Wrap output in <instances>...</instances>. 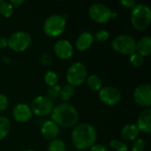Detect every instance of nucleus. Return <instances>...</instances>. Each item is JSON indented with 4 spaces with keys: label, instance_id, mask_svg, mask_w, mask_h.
I'll return each mask as SVG.
<instances>
[{
    "label": "nucleus",
    "instance_id": "nucleus-1",
    "mask_svg": "<svg viewBox=\"0 0 151 151\" xmlns=\"http://www.w3.org/2000/svg\"><path fill=\"white\" fill-rule=\"evenodd\" d=\"M96 131L93 126L88 123H81L76 126L72 132L73 146L78 150L83 151L90 149L96 141Z\"/></svg>",
    "mask_w": 151,
    "mask_h": 151
},
{
    "label": "nucleus",
    "instance_id": "nucleus-3",
    "mask_svg": "<svg viewBox=\"0 0 151 151\" xmlns=\"http://www.w3.org/2000/svg\"><path fill=\"white\" fill-rule=\"evenodd\" d=\"M151 22V11L149 5L144 4H136L131 12V23L138 31L146 30Z\"/></svg>",
    "mask_w": 151,
    "mask_h": 151
},
{
    "label": "nucleus",
    "instance_id": "nucleus-24",
    "mask_svg": "<svg viewBox=\"0 0 151 151\" xmlns=\"http://www.w3.org/2000/svg\"><path fill=\"white\" fill-rule=\"evenodd\" d=\"M44 81L47 85H49L50 87H53L58 84V78L56 73L52 71H48L44 75Z\"/></svg>",
    "mask_w": 151,
    "mask_h": 151
},
{
    "label": "nucleus",
    "instance_id": "nucleus-32",
    "mask_svg": "<svg viewBox=\"0 0 151 151\" xmlns=\"http://www.w3.org/2000/svg\"><path fill=\"white\" fill-rule=\"evenodd\" d=\"M89 151H108V150L105 146L102 144H95L90 148Z\"/></svg>",
    "mask_w": 151,
    "mask_h": 151
},
{
    "label": "nucleus",
    "instance_id": "nucleus-5",
    "mask_svg": "<svg viewBox=\"0 0 151 151\" xmlns=\"http://www.w3.org/2000/svg\"><path fill=\"white\" fill-rule=\"evenodd\" d=\"M111 46L116 52L130 56L135 52L136 40L130 35L122 34L113 39Z\"/></svg>",
    "mask_w": 151,
    "mask_h": 151
},
{
    "label": "nucleus",
    "instance_id": "nucleus-18",
    "mask_svg": "<svg viewBox=\"0 0 151 151\" xmlns=\"http://www.w3.org/2000/svg\"><path fill=\"white\" fill-rule=\"evenodd\" d=\"M137 53L141 56L149 57L151 54V38L150 36H144L141 38L138 42H136V48Z\"/></svg>",
    "mask_w": 151,
    "mask_h": 151
},
{
    "label": "nucleus",
    "instance_id": "nucleus-17",
    "mask_svg": "<svg viewBox=\"0 0 151 151\" xmlns=\"http://www.w3.org/2000/svg\"><path fill=\"white\" fill-rule=\"evenodd\" d=\"M140 134V131L136 125L134 124H128L126 125L120 132V135L123 140L127 142L135 141Z\"/></svg>",
    "mask_w": 151,
    "mask_h": 151
},
{
    "label": "nucleus",
    "instance_id": "nucleus-22",
    "mask_svg": "<svg viewBox=\"0 0 151 151\" xmlns=\"http://www.w3.org/2000/svg\"><path fill=\"white\" fill-rule=\"evenodd\" d=\"M0 14L4 18H10L13 14V6L6 1L0 2Z\"/></svg>",
    "mask_w": 151,
    "mask_h": 151
},
{
    "label": "nucleus",
    "instance_id": "nucleus-10",
    "mask_svg": "<svg viewBox=\"0 0 151 151\" xmlns=\"http://www.w3.org/2000/svg\"><path fill=\"white\" fill-rule=\"evenodd\" d=\"M134 100L141 106L149 108L151 105V86L149 83H143L135 88L134 91Z\"/></svg>",
    "mask_w": 151,
    "mask_h": 151
},
{
    "label": "nucleus",
    "instance_id": "nucleus-31",
    "mask_svg": "<svg viewBox=\"0 0 151 151\" xmlns=\"http://www.w3.org/2000/svg\"><path fill=\"white\" fill-rule=\"evenodd\" d=\"M120 4L127 9H133L136 5L134 0H120Z\"/></svg>",
    "mask_w": 151,
    "mask_h": 151
},
{
    "label": "nucleus",
    "instance_id": "nucleus-36",
    "mask_svg": "<svg viewBox=\"0 0 151 151\" xmlns=\"http://www.w3.org/2000/svg\"><path fill=\"white\" fill-rule=\"evenodd\" d=\"M0 2H1V0H0Z\"/></svg>",
    "mask_w": 151,
    "mask_h": 151
},
{
    "label": "nucleus",
    "instance_id": "nucleus-19",
    "mask_svg": "<svg viewBox=\"0 0 151 151\" xmlns=\"http://www.w3.org/2000/svg\"><path fill=\"white\" fill-rule=\"evenodd\" d=\"M86 82L88 88L93 91H100V89L103 87V81L101 78L96 74H91L88 77H87Z\"/></svg>",
    "mask_w": 151,
    "mask_h": 151
},
{
    "label": "nucleus",
    "instance_id": "nucleus-37",
    "mask_svg": "<svg viewBox=\"0 0 151 151\" xmlns=\"http://www.w3.org/2000/svg\"><path fill=\"white\" fill-rule=\"evenodd\" d=\"M78 151H81V150H78Z\"/></svg>",
    "mask_w": 151,
    "mask_h": 151
},
{
    "label": "nucleus",
    "instance_id": "nucleus-2",
    "mask_svg": "<svg viewBox=\"0 0 151 151\" xmlns=\"http://www.w3.org/2000/svg\"><path fill=\"white\" fill-rule=\"evenodd\" d=\"M51 119L58 127H71L77 123L79 113L72 104L64 103L54 107L51 112Z\"/></svg>",
    "mask_w": 151,
    "mask_h": 151
},
{
    "label": "nucleus",
    "instance_id": "nucleus-8",
    "mask_svg": "<svg viewBox=\"0 0 151 151\" xmlns=\"http://www.w3.org/2000/svg\"><path fill=\"white\" fill-rule=\"evenodd\" d=\"M54 102L45 96H36L31 103L32 113H35L40 117H45L50 115L54 109Z\"/></svg>",
    "mask_w": 151,
    "mask_h": 151
},
{
    "label": "nucleus",
    "instance_id": "nucleus-7",
    "mask_svg": "<svg viewBox=\"0 0 151 151\" xmlns=\"http://www.w3.org/2000/svg\"><path fill=\"white\" fill-rule=\"evenodd\" d=\"M31 35L26 31H17L13 33L7 40L8 46L16 52L26 50L31 44Z\"/></svg>",
    "mask_w": 151,
    "mask_h": 151
},
{
    "label": "nucleus",
    "instance_id": "nucleus-33",
    "mask_svg": "<svg viewBox=\"0 0 151 151\" xmlns=\"http://www.w3.org/2000/svg\"><path fill=\"white\" fill-rule=\"evenodd\" d=\"M6 46H8L7 39H6L5 37L0 36V49H2V48H5Z\"/></svg>",
    "mask_w": 151,
    "mask_h": 151
},
{
    "label": "nucleus",
    "instance_id": "nucleus-12",
    "mask_svg": "<svg viewBox=\"0 0 151 151\" xmlns=\"http://www.w3.org/2000/svg\"><path fill=\"white\" fill-rule=\"evenodd\" d=\"M54 52L58 58L62 60H67L73 57V48L69 41L59 40L54 45Z\"/></svg>",
    "mask_w": 151,
    "mask_h": 151
},
{
    "label": "nucleus",
    "instance_id": "nucleus-27",
    "mask_svg": "<svg viewBox=\"0 0 151 151\" xmlns=\"http://www.w3.org/2000/svg\"><path fill=\"white\" fill-rule=\"evenodd\" d=\"M60 90H61V87L58 84L53 87H50L48 90V95H49L48 97L50 98L52 101L58 99L60 96Z\"/></svg>",
    "mask_w": 151,
    "mask_h": 151
},
{
    "label": "nucleus",
    "instance_id": "nucleus-29",
    "mask_svg": "<svg viewBox=\"0 0 151 151\" xmlns=\"http://www.w3.org/2000/svg\"><path fill=\"white\" fill-rule=\"evenodd\" d=\"M110 36V33L107 30H99L96 33L94 39L97 42H105Z\"/></svg>",
    "mask_w": 151,
    "mask_h": 151
},
{
    "label": "nucleus",
    "instance_id": "nucleus-6",
    "mask_svg": "<svg viewBox=\"0 0 151 151\" xmlns=\"http://www.w3.org/2000/svg\"><path fill=\"white\" fill-rule=\"evenodd\" d=\"M87 79V67L81 62H75L67 70L66 80L69 85L78 87Z\"/></svg>",
    "mask_w": 151,
    "mask_h": 151
},
{
    "label": "nucleus",
    "instance_id": "nucleus-16",
    "mask_svg": "<svg viewBox=\"0 0 151 151\" xmlns=\"http://www.w3.org/2000/svg\"><path fill=\"white\" fill-rule=\"evenodd\" d=\"M94 42V35L89 32H83L81 33L75 43L76 49L80 51L87 50Z\"/></svg>",
    "mask_w": 151,
    "mask_h": 151
},
{
    "label": "nucleus",
    "instance_id": "nucleus-35",
    "mask_svg": "<svg viewBox=\"0 0 151 151\" xmlns=\"http://www.w3.org/2000/svg\"><path fill=\"white\" fill-rule=\"evenodd\" d=\"M24 151H35V150H24Z\"/></svg>",
    "mask_w": 151,
    "mask_h": 151
},
{
    "label": "nucleus",
    "instance_id": "nucleus-23",
    "mask_svg": "<svg viewBox=\"0 0 151 151\" xmlns=\"http://www.w3.org/2000/svg\"><path fill=\"white\" fill-rule=\"evenodd\" d=\"M49 151H66V146L62 140H52L48 146Z\"/></svg>",
    "mask_w": 151,
    "mask_h": 151
},
{
    "label": "nucleus",
    "instance_id": "nucleus-4",
    "mask_svg": "<svg viewBox=\"0 0 151 151\" xmlns=\"http://www.w3.org/2000/svg\"><path fill=\"white\" fill-rule=\"evenodd\" d=\"M66 25V19L63 15L52 14L49 16L43 23V32L50 37H57L60 35Z\"/></svg>",
    "mask_w": 151,
    "mask_h": 151
},
{
    "label": "nucleus",
    "instance_id": "nucleus-25",
    "mask_svg": "<svg viewBox=\"0 0 151 151\" xmlns=\"http://www.w3.org/2000/svg\"><path fill=\"white\" fill-rule=\"evenodd\" d=\"M129 61L134 67H141L144 64V58L137 52H134L130 55Z\"/></svg>",
    "mask_w": 151,
    "mask_h": 151
},
{
    "label": "nucleus",
    "instance_id": "nucleus-28",
    "mask_svg": "<svg viewBox=\"0 0 151 151\" xmlns=\"http://www.w3.org/2000/svg\"><path fill=\"white\" fill-rule=\"evenodd\" d=\"M146 148V142L142 138H137L132 147V151H144Z\"/></svg>",
    "mask_w": 151,
    "mask_h": 151
},
{
    "label": "nucleus",
    "instance_id": "nucleus-9",
    "mask_svg": "<svg viewBox=\"0 0 151 151\" xmlns=\"http://www.w3.org/2000/svg\"><path fill=\"white\" fill-rule=\"evenodd\" d=\"M88 14L94 21L100 24H104L111 19L112 12L106 4L96 3L90 5L88 9Z\"/></svg>",
    "mask_w": 151,
    "mask_h": 151
},
{
    "label": "nucleus",
    "instance_id": "nucleus-13",
    "mask_svg": "<svg viewBox=\"0 0 151 151\" xmlns=\"http://www.w3.org/2000/svg\"><path fill=\"white\" fill-rule=\"evenodd\" d=\"M12 116L14 119L20 123L27 122L32 117V111L30 106L27 104H18L12 110Z\"/></svg>",
    "mask_w": 151,
    "mask_h": 151
},
{
    "label": "nucleus",
    "instance_id": "nucleus-15",
    "mask_svg": "<svg viewBox=\"0 0 151 151\" xmlns=\"http://www.w3.org/2000/svg\"><path fill=\"white\" fill-rule=\"evenodd\" d=\"M41 133L46 140L52 141L55 140L56 137L59 134V127L53 122L52 120H48L43 123L41 128Z\"/></svg>",
    "mask_w": 151,
    "mask_h": 151
},
{
    "label": "nucleus",
    "instance_id": "nucleus-26",
    "mask_svg": "<svg viewBox=\"0 0 151 151\" xmlns=\"http://www.w3.org/2000/svg\"><path fill=\"white\" fill-rule=\"evenodd\" d=\"M111 147L115 151H128V146L126 142L119 141V140H112L110 143Z\"/></svg>",
    "mask_w": 151,
    "mask_h": 151
},
{
    "label": "nucleus",
    "instance_id": "nucleus-21",
    "mask_svg": "<svg viewBox=\"0 0 151 151\" xmlns=\"http://www.w3.org/2000/svg\"><path fill=\"white\" fill-rule=\"evenodd\" d=\"M74 87L69 85V84H66L65 85L63 88H61V90H60V98L65 101V102H67L69 101L74 95Z\"/></svg>",
    "mask_w": 151,
    "mask_h": 151
},
{
    "label": "nucleus",
    "instance_id": "nucleus-11",
    "mask_svg": "<svg viewBox=\"0 0 151 151\" xmlns=\"http://www.w3.org/2000/svg\"><path fill=\"white\" fill-rule=\"evenodd\" d=\"M99 99L104 104L113 106L121 100V93L114 87H104L99 91Z\"/></svg>",
    "mask_w": 151,
    "mask_h": 151
},
{
    "label": "nucleus",
    "instance_id": "nucleus-34",
    "mask_svg": "<svg viewBox=\"0 0 151 151\" xmlns=\"http://www.w3.org/2000/svg\"><path fill=\"white\" fill-rule=\"evenodd\" d=\"M9 3H10L13 7H19L20 4H22L24 3V1H23V0H17V1H16V0H12V1H10Z\"/></svg>",
    "mask_w": 151,
    "mask_h": 151
},
{
    "label": "nucleus",
    "instance_id": "nucleus-14",
    "mask_svg": "<svg viewBox=\"0 0 151 151\" xmlns=\"http://www.w3.org/2000/svg\"><path fill=\"white\" fill-rule=\"evenodd\" d=\"M137 127L140 132L144 134H150L151 133V110L150 108L145 109L142 111L137 119Z\"/></svg>",
    "mask_w": 151,
    "mask_h": 151
},
{
    "label": "nucleus",
    "instance_id": "nucleus-30",
    "mask_svg": "<svg viewBox=\"0 0 151 151\" xmlns=\"http://www.w3.org/2000/svg\"><path fill=\"white\" fill-rule=\"evenodd\" d=\"M9 106V100L6 96L0 93V112L5 111Z\"/></svg>",
    "mask_w": 151,
    "mask_h": 151
},
{
    "label": "nucleus",
    "instance_id": "nucleus-20",
    "mask_svg": "<svg viewBox=\"0 0 151 151\" xmlns=\"http://www.w3.org/2000/svg\"><path fill=\"white\" fill-rule=\"evenodd\" d=\"M11 129V122L8 118L0 116V140L4 139Z\"/></svg>",
    "mask_w": 151,
    "mask_h": 151
}]
</instances>
